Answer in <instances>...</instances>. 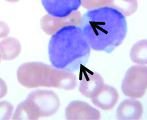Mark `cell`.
Instances as JSON below:
<instances>
[{
  "label": "cell",
  "instance_id": "obj_1",
  "mask_svg": "<svg viewBox=\"0 0 147 120\" xmlns=\"http://www.w3.org/2000/svg\"><path fill=\"white\" fill-rule=\"evenodd\" d=\"M80 27L92 50L108 54L122 43L127 33L125 16L109 7L89 9L82 16Z\"/></svg>",
  "mask_w": 147,
  "mask_h": 120
},
{
  "label": "cell",
  "instance_id": "obj_2",
  "mask_svg": "<svg viewBox=\"0 0 147 120\" xmlns=\"http://www.w3.org/2000/svg\"><path fill=\"white\" fill-rule=\"evenodd\" d=\"M79 26L61 28L49 42L48 55L53 67L74 72L87 64L91 49Z\"/></svg>",
  "mask_w": 147,
  "mask_h": 120
},
{
  "label": "cell",
  "instance_id": "obj_3",
  "mask_svg": "<svg viewBox=\"0 0 147 120\" xmlns=\"http://www.w3.org/2000/svg\"><path fill=\"white\" fill-rule=\"evenodd\" d=\"M17 77L22 86L29 88L53 87L70 91L77 86L76 76L71 71L41 62L22 64L17 70Z\"/></svg>",
  "mask_w": 147,
  "mask_h": 120
},
{
  "label": "cell",
  "instance_id": "obj_4",
  "mask_svg": "<svg viewBox=\"0 0 147 120\" xmlns=\"http://www.w3.org/2000/svg\"><path fill=\"white\" fill-rule=\"evenodd\" d=\"M60 101L57 94L51 90H35L17 107L13 119H36L55 114Z\"/></svg>",
  "mask_w": 147,
  "mask_h": 120
},
{
  "label": "cell",
  "instance_id": "obj_5",
  "mask_svg": "<svg viewBox=\"0 0 147 120\" xmlns=\"http://www.w3.org/2000/svg\"><path fill=\"white\" fill-rule=\"evenodd\" d=\"M121 90L131 98H141L147 90V67L140 65L129 68L122 80Z\"/></svg>",
  "mask_w": 147,
  "mask_h": 120
},
{
  "label": "cell",
  "instance_id": "obj_6",
  "mask_svg": "<svg viewBox=\"0 0 147 120\" xmlns=\"http://www.w3.org/2000/svg\"><path fill=\"white\" fill-rule=\"evenodd\" d=\"M82 17L78 11L64 17H55L49 14L44 16L40 21L42 31L48 35H53L55 32L66 26H76L80 27Z\"/></svg>",
  "mask_w": 147,
  "mask_h": 120
},
{
  "label": "cell",
  "instance_id": "obj_7",
  "mask_svg": "<svg viewBox=\"0 0 147 120\" xmlns=\"http://www.w3.org/2000/svg\"><path fill=\"white\" fill-rule=\"evenodd\" d=\"M81 5L87 9L112 7L127 17L131 16L138 8L137 0H82Z\"/></svg>",
  "mask_w": 147,
  "mask_h": 120
},
{
  "label": "cell",
  "instance_id": "obj_8",
  "mask_svg": "<svg viewBox=\"0 0 147 120\" xmlns=\"http://www.w3.org/2000/svg\"><path fill=\"white\" fill-rule=\"evenodd\" d=\"M82 0H41V3L49 15L64 17L78 10Z\"/></svg>",
  "mask_w": 147,
  "mask_h": 120
},
{
  "label": "cell",
  "instance_id": "obj_9",
  "mask_svg": "<svg viewBox=\"0 0 147 120\" xmlns=\"http://www.w3.org/2000/svg\"><path fill=\"white\" fill-rule=\"evenodd\" d=\"M67 119H100V112L89 104L81 101H74L65 109Z\"/></svg>",
  "mask_w": 147,
  "mask_h": 120
},
{
  "label": "cell",
  "instance_id": "obj_10",
  "mask_svg": "<svg viewBox=\"0 0 147 120\" xmlns=\"http://www.w3.org/2000/svg\"><path fill=\"white\" fill-rule=\"evenodd\" d=\"M84 72L80 82V92L89 98H92L99 94L105 87L104 80L101 75L90 71Z\"/></svg>",
  "mask_w": 147,
  "mask_h": 120
},
{
  "label": "cell",
  "instance_id": "obj_11",
  "mask_svg": "<svg viewBox=\"0 0 147 120\" xmlns=\"http://www.w3.org/2000/svg\"><path fill=\"white\" fill-rule=\"evenodd\" d=\"M143 114V106L138 100L132 98L122 101L117 110L118 119L136 120L140 119Z\"/></svg>",
  "mask_w": 147,
  "mask_h": 120
},
{
  "label": "cell",
  "instance_id": "obj_12",
  "mask_svg": "<svg viewBox=\"0 0 147 120\" xmlns=\"http://www.w3.org/2000/svg\"><path fill=\"white\" fill-rule=\"evenodd\" d=\"M118 98L119 94L116 89L110 86L105 85L100 93L91 100L96 107L103 110H109L115 106Z\"/></svg>",
  "mask_w": 147,
  "mask_h": 120
},
{
  "label": "cell",
  "instance_id": "obj_13",
  "mask_svg": "<svg viewBox=\"0 0 147 120\" xmlns=\"http://www.w3.org/2000/svg\"><path fill=\"white\" fill-rule=\"evenodd\" d=\"M20 42L13 37H8L0 41V55L3 59L11 61L21 53Z\"/></svg>",
  "mask_w": 147,
  "mask_h": 120
},
{
  "label": "cell",
  "instance_id": "obj_14",
  "mask_svg": "<svg viewBox=\"0 0 147 120\" xmlns=\"http://www.w3.org/2000/svg\"><path fill=\"white\" fill-rule=\"evenodd\" d=\"M130 58L132 62L139 65L147 64V40H141L132 47Z\"/></svg>",
  "mask_w": 147,
  "mask_h": 120
},
{
  "label": "cell",
  "instance_id": "obj_15",
  "mask_svg": "<svg viewBox=\"0 0 147 120\" xmlns=\"http://www.w3.org/2000/svg\"><path fill=\"white\" fill-rule=\"evenodd\" d=\"M13 106L8 102H0V119H9L13 112Z\"/></svg>",
  "mask_w": 147,
  "mask_h": 120
},
{
  "label": "cell",
  "instance_id": "obj_16",
  "mask_svg": "<svg viewBox=\"0 0 147 120\" xmlns=\"http://www.w3.org/2000/svg\"><path fill=\"white\" fill-rule=\"evenodd\" d=\"M9 32V28L4 22L0 21V38L5 37Z\"/></svg>",
  "mask_w": 147,
  "mask_h": 120
},
{
  "label": "cell",
  "instance_id": "obj_17",
  "mask_svg": "<svg viewBox=\"0 0 147 120\" xmlns=\"http://www.w3.org/2000/svg\"><path fill=\"white\" fill-rule=\"evenodd\" d=\"M8 88L5 82L1 78H0V99L3 98L7 95Z\"/></svg>",
  "mask_w": 147,
  "mask_h": 120
},
{
  "label": "cell",
  "instance_id": "obj_18",
  "mask_svg": "<svg viewBox=\"0 0 147 120\" xmlns=\"http://www.w3.org/2000/svg\"><path fill=\"white\" fill-rule=\"evenodd\" d=\"M5 1L9 3H16V2H18L19 0H5Z\"/></svg>",
  "mask_w": 147,
  "mask_h": 120
},
{
  "label": "cell",
  "instance_id": "obj_19",
  "mask_svg": "<svg viewBox=\"0 0 147 120\" xmlns=\"http://www.w3.org/2000/svg\"><path fill=\"white\" fill-rule=\"evenodd\" d=\"M1 55H0V61H1Z\"/></svg>",
  "mask_w": 147,
  "mask_h": 120
}]
</instances>
